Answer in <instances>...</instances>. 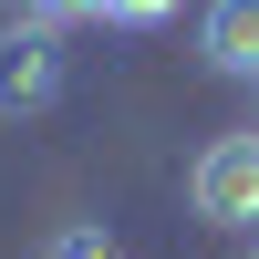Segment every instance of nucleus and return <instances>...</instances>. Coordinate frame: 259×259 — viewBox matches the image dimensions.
<instances>
[{"mask_svg":"<svg viewBox=\"0 0 259 259\" xmlns=\"http://www.w3.org/2000/svg\"><path fill=\"white\" fill-rule=\"evenodd\" d=\"M249 259H259V249H249Z\"/></svg>","mask_w":259,"mask_h":259,"instance_id":"6e6552de","label":"nucleus"},{"mask_svg":"<svg viewBox=\"0 0 259 259\" xmlns=\"http://www.w3.org/2000/svg\"><path fill=\"white\" fill-rule=\"evenodd\" d=\"M11 21H31V31H62V21H104V0H11Z\"/></svg>","mask_w":259,"mask_h":259,"instance_id":"39448f33","label":"nucleus"},{"mask_svg":"<svg viewBox=\"0 0 259 259\" xmlns=\"http://www.w3.org/2000/svg\"><path fill=\"white\" fill-rule=\"evenodd\" d=\"M197 52H207V73H239V83H259V0H207Z\"/></svg>","mask_w":259,"mask_h":259,"instance_id":"7ed1b4c3","label":"nucleus"},{"mask_svg":"<svg viewBox=\"0 0 259 259\" xmlns=\"http://www.w3.org/2000/svg\"><path fill=\"white\" fill-rule=\"evenodd\" d=\"M166 11H177V0H104V21H124V31H156Z\"/></svg>","mask_w":259,"mask_h":259,"instance_id":"423d86ee","label":"nucleus"},{"mask_svg":"<svg viewBox=\"0 0 259 259\" xmlns=\"http://www.w3.org/2000/svg\"><path fill=\"white\" fill-rule=\"evenodd\" d=\"M52 94H62V31L11 21L0 31V114H41Z\"/></svg>","mask_w":259,"mask_h":259,"instance_id":"f03ea898","label":"nucleus"},{"mask_svg":"<svg viewBox=\"0 0 259 259\" xmlns=\"http://www.w3.org/2000/svg\"><path fill=\"white\" fill-rule=\"evenodd\" d=\"M249 94H259V83H249Z\"/></svg>","mask_w":259,"mask_h":259,"instance_id":"0eeeda50","label":"nucleus"},{"mask_svg":"<svg viewBox=\"0 0 259 259\" xmlns=\"http://www.w3.org/2000/svg\"><path fill=\"white\" fill-rule=\"evenodd\" d=\"M187 207H197L207 228H259V124L197 145V166H187Z\"/></svg>","mask_w":259,"mask_h":259,"instance_id":"f257e3e1","label":"nucleus"},{"mask_svg":"<svg viewBox=\"0 0 259 259\" xmlns=\"http://www.w3.org/2000/svg\"><path fill=\"white\" fill-rule=\"evenodd\" d=\"M41 259H124V249L104 239L94 218H73V228H52V239H41Z\"/></svg>","mask_w":259,"mask_h":259,"instance_id":"20e7f679","label":"nucleus"}]
</instances>
